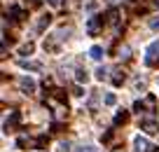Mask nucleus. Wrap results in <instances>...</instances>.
Returning <instances> with one entry per match:
<instances>
[{"label":"nucleus","mask_w":159,"mask_h":152,"mask_svg":"<svg viewBox=\"0 0 159 152\" xmlns=\"http://www.w3.org/2000/svg\"><path fill=\"white\" fill-rule=\"evenodd\" d=\"M19 119H21V115H19V110H12L10 113V117H5V122H2V131L5 133H10L12 129L19 124Z\"/></svg>","instance_id":"nucleus-2"},{"label":"nucleus","mask_w":159,"mask_h":152,"mask_svg":"<svg viewBox=\"0 0 159 152\" xmlns=\"http://www.w3.org/2000/svg\"><path fill=\"white\" fill-rule=\"evenodd\" d=\"M134 145H136V152H148L150 150V143L145 140L143 136H136V140H134Z\"/></svg>","instance_id":"nucleus-6"},{"label":"nucleus","mask_w":159,"mask_h":152,"mask_svg":"<svg viewBox=\"0 0 159 152\" xmlns=\"http://www.w3.org/2000/svg\"><path fill=\"white\" fill-rule=\"evenodd\" d=\"M52 24V14H45V16H40V21H38V30H45L47 26Z\"/></svg>","instance_id":"nucleus-10"},{"label":"nucleus","mask_w":159,"mask_h":152,"mask_svg":"<svg viewBox=\"0 0 159 152\" xmlns=\"http://www.w3.org/2000/svg\"><path fill=\"white\" fill-rule=\"evenodd\" d=\"M7 14H12V19H21V10H19V7H10Z\"/></svg>","instance_id":"nucleus-15"},{"label":"nucleus","mask_w":159,"mask_h":152,"mask_svg":"<svg viewBox=\"0 0 159 152\" xmlns=\"http://www.w3.org/2000/svg\"><path fill=\"white\" fill-rule=\"evenodd\" d=\"M129 122V113L126 110H119L117 115H115V127H119V124H126Z\"/></svg>","instance_id":"nucleus-9"},{"label":"nucleus","mask_w":159,"mask_h":152,"mask_svg":"<svg viewBox=\"0 0 159 152\" xmlns=\"http://www.w3.org/2000/svg\"><path fill=\"white\" fill-rule=\"evenodd\" d=\"M45 143H47V136H40L38 140H35V145H38V147H42V145H45Z\"/></svg>","instance_id":"nucleus-21"},{"label":"nucleus","mask_w":159,"mask_h":152,"mask_svg":"<svg viewBox=\"0 0 159 152\" xmlns=\"http://www.w3.org/2000/svg\"><path fill=\"white\" fill-rule=\"evenodd\" d=\"M117 103V96L115 94H105V105H115Z\"/></svg>","instance_id":"nucleus-14"},{"label":"nucleus","mask_w":159,"mask_h":152,"mask_svg":"<svg viewBox=\"0 0 159 152\" xmlns=\"http://www.w3.org/2000/svg\"><path fill=\"white\" fill-rule=\"evenodd\" d=\"M143 131L145 133H157L159 127H157V122H152V119H145L143 122Z\"/></svg>","instance_id":"nucleus-8"},{"label":"nucleus","mask_w":159,"mask_h":152,"mask_svg":"<svg viewBox=\"0 0 159 152\" xmlns=\"http://www.w3.org/2000/svg\"><path fill=\"white\" fill-rule=\"evenodd\" d=\"M157 56H159V42H152V44L148 47V52H145V63L152 66Z\"/></svg>","instance_id":"nucleus-3"},{"label":"nucleus","mask_w":159,"mask_h":152,"mask_svg":"<svg viewBox=\"0 0 159 152\" xmlns=\"http://www.w3.org/2000/svg\"><path fill=\"white\" fill-rule=\"evenodd\" d=\"M19 66L24 70H42V63H40V61H26V59H21Z\"/></svg>","instance_id":"nucleus-5"},{"label":"nucleus","mask_w":159,"mask_h":152,"mask_svg":"<svg viewBox=\"0 0 159 152\" xmlns=\"http://www.w3.org/2000/svg\"><path fill=\"white\" fill-rule=\"evenodd\" d=\"M19 87H21V91H24V94H35V82L30 77H21L19 80Z\"/></svg>","instance_id":"nucleus-4"},{"label":"nucleus","mask_w":159,"mask_h":152,"mask_svg":"<svg viewBox=\"0 0 159 152\" xmlns=\"http://www.w3.org/2000/svg\"><path fill=\"white\" fill-rule=\"evenodd\" d=\"M105 24V19L101 14H96V16H89V21H87V33L89 35H96L101 30V26Z\"/></svg>","instance_id":"nucleus-1"},{"label":"nucleus","mask_w":159,"mask_h":152,"mask_svg":"<svg viewBox=\"0 0 159 152\" xmlns=\"http://www.w3.org/2000/svg\"><path fill=\"white\" fill-rule=\"evenodd\" d=\"M33 49H35V44H33V42H26L24 47L19 49V54H24V56H26V54H33Z\"/></svg>","instance_id":"nucleus-11"},{"label":"nucleus","mask_w":159,"mask_h":152,"mask_svg":"<svg viewBox=\"0 0 159 152\" xmlns=\"http://www.w3.org/2000/svg\"><path fill=\"white\" fill-rule=\"evenodd\" d=\"M49 5H54V7H56V5H61V0H49Z\"/></svg>","instance_id":"nucleus-22"},{"label":"nucleus","mask_w":159,"mask_h":152,"mask_svg":"<svg viewBox=\"0 0 159 152\" xmlns=\"http://www.w3.org/2000/svg\"><path fill=\"white\" fill-rule=\"evenodd\" d=\"M154 5H157V7H159V0H154Z\"/></svg>","instance_id":"nucleus-23"},{"label":"nucleus","mask_w":159,"mask_h":152,"mask_svg":"<svg viewBox=\"0 0 159 152\" xmlns=\"http://www.w3.org/2000/svg\"><path fill=\"white\" fill-rule=\"evenodd\" d=\"M143 108H145V105H143V101H136V103H134V110H136V113H143Z\"/></svg>","instance_id":"nucleus-19"},{"label":"nucleus","mask_w":159,"mask_h":152,"mask_svg":"<svg viewBox=\"0 0 159 152\" xmlns=\"http://www.w3.org/2000/svg\"><path fill=\"white\" fill-rule=\"evenodd\" d=\"M119 59H129V47H122V49H119Z\"/></svg>","instance_id":"nucleus-20"},{"label":"nucleus","mask_w":159,"mask_h":152,"mask_svg":"<svg viewBox=\"0 0 159 152\" xmlns=\"http://www.w3.org/2000/svg\"><path fill=\"white\" fill-rule=\"evenodd\" d=\"M75 152H98L96 147H91V145H82V147H77Z\"/></svg>","instance_id":"nucleus-17"},{"label":"nucleus","mask_w":159,"mask_h":152,"mask_svg":"<svg viewBox=\"0 0 159 152\" xmlns=\"http://www.w3.org/2000/svg\"><path fill=\"white\" fill-rule=\"evenodd\" d=\"M75 80H77V82H87V80H89V75H87V70H77V75H75Z\"/></svg>","instance_id":"nucleus-13"},{"label":"nucleus","mask_w":159,"mask_h":152,"mask_svg":"<svg viewBox=\"0 0 159 152\" xmlns=\"http://www.w3.org/2000/svg\"><path fill=\"white\" fill-rule=\"evenodd\" d=\"M89 56L94 61H101V59H103V47H101V44H94V47L89 49Z\"/></svg>","instance_id":"nucleus-7"},{"label":"nucleus","mask_w":159,"mask_h":152,"mask_svg":"<svg viewBox=\"0 0 159 152\" xmlns=\"http://www.w3.org/2000/svg\"><path fill=\"white\" fill-rule=\"evenodd\" d=\"M105 77H108V70H105V68H98V70H96V80H101V82H103Z\"/></svg>","instance_id":"nucleus-16"},{"label":"nucleus","mask_w":159,"mask_h":152,"mask_svg":"<svg viewBox=\"0 0 159 152\" xmlns=\"http://www.w3.org/2000/svg\"><path fill=\"white\" fill-rule=\"evenodd\" d=\"M150 28H152V30H159V16L150 19Z\"/></svg>","instance_id":"nucleus-18"},{"label":"nucleus","mask_w":159,"mask_h":152,"mask_svg":"<svg viewBox=\"0 0 159 152\" xmlns=\"http://www.w3.org/2000/svg\"><path fill=\"white\" fill-rule=\"evenodd\" d=\"M112 82H115V84H122V82H124V70H115Z\"/></svg>","instance_id":"nucleus-12"}]
</instances>
